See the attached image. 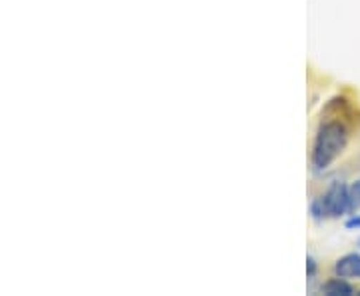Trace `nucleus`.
<instances>
[{
  "label": "nucleus",
  "instance_id": "3",
  "mask_svg": "<svg viewBox=\"0 0 360 296\" xmlns=\"http://www.w3.org/2000/svg\"><path fill=\"white\" fill-rule=\"evenodd\" d=\"M335 274L347 281H359L360 278V255L348 252L335 262Z\"/></svg>",
  "mask_w": 360,
  "mask_h": 296
},
{
  "label": "nucleus",
  "instance_id": "2",
  "mask_svg": "<svg viewBox=\"0 0 360 296\" xmlns=\"http://www.w3.org/2000/svg\"><path fill=\"white\" fill-rule=\"evenodd\" d=\"M326 219H340L348 214V186L342 181H333L321 196Z\"/></svg>",
  "mask_w": 360,
  "mask_h": 296
},
{
  "label": "nucleus",
  "instance_id": "7",
  "mask_svg": "<svg viewBox=\"0 0 360 296\" xmlns=\"http://www.w3.org/2000/svg\"><path fill=\"white\" fill-rule=\"evenodd\" d=\"M316 260L312 257L307 258V274H309V283H314V278H316Z\"/></svg>",
  "mask_w": 360,
  "mask_h": 296
},
{
  "label": "nucleus",
  "instance_id": "9",
  "mask_svg": "<svg viewBox=\"0 0 360 296\" xmlns=\"http://www.w3.org/2000/svg\"><path fill=\"white\" fill-rule=\"evenodd\" d=\"M359 245H360V240H359Z\"/></svg>",
  "mask_w": 360,
  "mask_h": 296
},
{
  "label": "nucleus",
  "instance_id": "6",
  "mask_svg": "<svg viewBox=\"0 0 360 296\" xmlns=\"http://www.w3.org/2000/svg\"><path fill=\"white\" fill-rule=\"evenodd\" d=\"M309 214L312 217V220H316V222L326 220V212H324V206H322L321 196H316V198H312V200H310Z\"/></svg>",
  "mask_w": 360,
  "mask_h": 296
},
{
  "label": "nucleus",
  "instance_id": "5",
  "mask_svg": "<svg viewBox=\"0 0 360 296\" xmlns=\"http://www.w3.org/2000/svg\"><path fill=\"white\" fill-rule=\"evenodd\" d=\"M360 208V181L348 186V214H356Z\"/></svg>",
  "mask_w": 360,
  "mask_h": 296
},
{
  "label": "nucleus",
  "instance_id": "4",
  "mask_svg": "<svg viewBox=\"0 0 360 296\" xmlns=\"http://www.w3.org/2000/svg\"><path fill=\"white\" fill-rule=\"evenodd\" d=\"M321 292L326 296H352V295H360L359 290L352 286V284L348 283L347 278H340V276H336V278H330V281H326V283L321 286Z\"/></svg>",
  "mask_w": 360,
  "mask_h": 296
},
{
  "label": "nucleus",
  "instance_id": "8",
  "mask_svg": "<svg viewBox=\"0 0 360 296\" xmlns=\"http://www.w3.org/2000/svg\"><path fill=\"white\" fill-rule=\"evenodd\" d=\"M345 226H347V231H360V214H350Z\"/></svg>",
  "mask_w": 360,
  "mask_h": 296
},
{
  "label": "nucleus",
  "instance_id": "1",
  "mask_svg": "<svg viewBox=\"0 0 360 296\" xmlns=\"http://www.w3.org/2000/svg\"><path fill=\"white\" fill-rule=\"evenodd\" d=\"M348 144V129L342 120H322L316 129L310 153V165L316 174L324 172L345 153Z\"/></svg>",
  "mask_w": 360,
  "mask_h": 296
}]
</instances>
